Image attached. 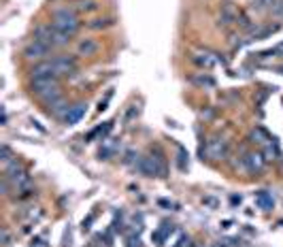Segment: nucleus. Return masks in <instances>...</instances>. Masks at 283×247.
Returning a JSON list of instances; mask_svg holds the SVG:
<instances>
[{"label": "nucleus", "instance_id": "nucleus-24", "mask_svg": "<svg viewBox=\"0 0 283 247\" xmlns=\"http://www.w3.org/2000/svg\"><path fill=\"white\" fill-rule=\"evenodd\" d=\"M98 6H100V4H98L96 0H83V2L79 4V11H86V13H90V11H96Z\"/></svg>", "mask_w": 283, "mask_h": 247}, {"label": "nucleus", "instance_id": "nucleus-17", "mask_svg": "<svg viewBox=\"0 0 283 247\" xmlns=\"http://www.w3.org/2000/svg\"><path fill=\"white\" fill-rule=\"evenodd\" d=\"M251 139H256L253 143H260V145H271V135L262 128V126H256V128L251 130Z\"/></svg>", "mask_w": 283, "mask_h": 247}, {"label": "nucleus", "instance_id": "nucleus-6", "mask_svg": "<svg viewBox=\"0 0 283 247\" xmlns=\"http://www.w3.org/2000/svg\"><path fill=\"white\" fill-rule=\"evenodd\" d=\"M240 166H243L247 173H251V175L262 173V171H264V166H266L264 153H256V151L243 153V158H240Z\"/></svg>", "mask_w": 283, "mask_h": 247}, {"label": "nucleus", "instance_id": "nucleus-1", "mask_svg": "<svg viewBox=\"0 0 283 247\" xmlns=\"http://www.w3.org/2000/svg\"><path fill=\"white\" fill-rule=\"evenodd\" d=\"M30 92L47 107L49 102L58 100V98L62 96L60 77H41V79H30Z\"/></svg>", "mask_w": 283, "mask_h": 247}, {"label": "nucleus", "instance_id": "nucleus-5", "mask_svg": "<svg viewBox=\"0 0 283 247\" xmlns=\"http://www.w3.org/2000/svg\"><path fill=\"white\" fill-rule=\"evenodd\" d=\"M47 55H51V47L41 43V41H30L26 47H24V58L26 60H37V62H43V60H49Z\"/></svg>", "mask_w": 283, "mask_h": 247}, {"label": "nucleus", "instance_id": "nucleus-10", "mask_svg": "<svg viewBox=\"0 0 283 247\" xmlns=\"http://www.w3.org/2000/svg\"><path fill=\"white\" fill-rule=\"evenodd\" d=\"M192 62L198 66V68H213L217 64V53L213 51H196L192 53Z\"/></svg>", "mask_w": 283, "mask_h": 247}, {"label": "nucleus", "instance_id": "nucleus-9", "mask_svg": "<svg viewBox=\"0 0 283 247\" xmlns=\"http://www.w3.org/2000/svg\"><path fill=\"white\" fill-rule=\"evenodd\" d=\"M86 113H88V102H83V100H81V102H75L62 122H64L66 126H75V124H79L81 119L86 117Z\"/></svg>", "mask_w": 283, "mask_h": 247}, {"label": "nucleus", "instance_id": "nucleus-29", "mask_svg": "<svg viewBox=\"0 0 283 247\" xmlns=\"http://www.w3.org/2000/svg\"><path fill=\"white\" fill-rule=\"evenodd\" d=\"M109 98H111V94L107 96V98H104V100H100V102H98V111H104V109H107V104H109Z\"/></svg>", "mask_w": 283, "mask_h": 247}, {"label": "nucleus", "instance_id": "nucleus-12", "mask_svg": "<svg viewBox=\"0 0 283 247\" xmlns=\"http://www.w3.org/2000/svg\"><path fill=\"white\" fill-rule=\"evenodd\" d=\"M47 107H49V113H51L53 117H58V119H64V117H66V113L70 111V104H68V100H66L64 96H60L58 100L49 102Z\"/></svg>", "mask_w": 283, "mask_h": 247}, {"label": "nucleus", "instance_id": "nucleus-8", "mask_svg": "<svg viewBox=\"0 0 283 247\" xmlns=\"http://www.w3.org/2000/svg\"><path fill=\"white\" fill-rule=\"evenodd\" d=\"M41 77H58L55 66H53V60L37 62V64L30 68V79H41Z\"/></svg>", "mask_w": 283, "mask_h": 247}, {"label": "nucleus", "instance_id": "nucleus-7", "mask_svg": "<svg viewBox=\"0 0 283 247\" xmlns=\"http://www.w3.org/2000/svg\"><path fill=\"white\" fill-rule=\"evenodd\" d=\"M207 153L211 160H224L228 156V141L224 137H211L207 141Z\"/></svg>", "mask_w": 283, "mask_h": 247}, {"label": "nucleus", "instance_id": "nucleus-11", "mask_svg": "<svg viewBox=\"0 0 283 247\" xmlns=\"http://www.w3.org/2000/svg\"><path fill=\"white\" fill-rule=\"evenodd\" d=\"M236 6L232 2H224L222 4V11H219V24L222 26H230V24H236V17H238Z\"/></svg>", "mask_w": 283, "mask_h": 247}, {"label": "nucleus", "instance_id": "nucleus-31", "mask_svg": "<svg viewBox=\"0 0 283 247\" xmlns=\"http://www.w3.org/2000/svg\"><path fill=\"white\" fill-rule=\"evenodd\" d=\"M275 55H283V43H279L277 47H275Z\"/></svg>", "mask_w": 283, "mask_h": 247}, {"label": "nucleus", "instance_id": "nucleus-14", "mask_svg": "<svg viewBox=\"0 0 283 247\" xmlns=\"http://www.w3.org/2000/svg\"><path fill=\"white\" fill-rule=\"evenodd\" d=\"M98 49H100V45H98L94 39H81L79 45H77V53L79 55H96Z\"/></svg>", "mask_w": 283, "mask_h": 247}, {"label": "nucleus", "instance_id": "nucleus-30", "mask_svg": "<svg viewBox=\"0 0 283 247\" xmlns=\"http://www.w3.org/2000/svg\"><path fill=\"white\" fill-rule=\"evenodd\" d=\"M92 222H94V213H92V215L88 217V220H83V230H88V228H90V224H92Z\"/></svg>", "mask_w": 283, "mask_h": 247}, {"label": "nucleus", "instance_id": "nucleus-21", "mask_svg": "<svg viewBox=\"0 0 283 247\" xmlns=\"http://www.w3.org/2000/svg\"><path fill=\"white\" fill-rule=\"evenodd\" d=\"M0 160H2V164H9V162L17 160V158H15V153H13V149L9 145H2L0 147Z\"/></svg>", "mask_w": 283, "mask_h": 247}, {"label": "nucleus", "instance_id": "nucleus-32", "mask_svg": "<svg viewBox=\"0 0 283 247\" xmlns=\"http://www.w3.org/2000/svg\"><path fill=\"white\" fill-rule=\"evenodd\" d=\"M230 202H232V204H240V196H232Z\"/></svg>", "mask_w": 283, "mask_h": 247}, {"label": "nucleus", "instance_id": "nucleus-23", "mask_svg": "<svg viewBox=\"0 0 283 247\" xmlns=\"http://www.w3.org/2000/svg\"><path fill=\"white\" fill-rule=\"evenodd\" d=\"M0 245H2V247H11L13 245V237H11V232H9L6 226L0 230Z\"/></svg>", "mask_w": 283, "mask_h": 247}, {"label": "nucleus", "instance_id": "nucleus-27", "mask_svg": "<svg viewBox=\"0 0 283 247\" xmlns=\"http://www.w3.org/2000/svg\"><path fill=\"white\" fill-rule=\"evenodd\" d=\"M30 247H49V243L45 241L43 237H37V239L32 241V245H30Z\"/></svg>", "mask_w": 283, "mask_h": 247}, {"label": "nucleus", "instance_id": "nucleus-2", "mask_svg": "<svg viewBox=\"0 0 283 247\" xmlns=\"http://www.w3.org/2000/svg\"><path fill=\"white\" fill-rule=\"evenodd\" d=\"M34 41H41V43L49 45L51 49H60L70 45L73 37L70 34H64L62 30H58L53 24H41L37 30H34Z\"/></svg>", "mask_w": 283, "mask_h": 247}, {"label": "nucleus", "instance_id": "nucleus-19", "mask_svg": "<svg viewBox=\"0 0 283 247\" xmlns=\"http://www.w3.org/2000/svg\"><path fill=\"white\" fill-rule=\"evenodd\" d=\"M117 153V145H113V143H104L100 147V151H98V158L100 160H111L113 156Z\"/></svg>", "mask_w": 283, "mask_h": 247}, {"label": "nucleus", "instance_id": "nucleus-28", "mask_svg": "<svg viewBox=\"0 0 283 247\" xmlns=\"http://www.w3.org/2000/svg\"><path fill=\"white\" fill-rule=\"evenodd\" d=\"M158 204H160V207H166V209H171V207H177L175 202H171V200H164V198H160V200H158Z\"/></svg>", "mask_w": 283, "mask_h": 247}, {"label": "nucleus", "instance_id": "nucleus-18", "mask_svg": "<svg viewBox=\"0 0 283 247\" xmlns=\"http://www.w3.org/2000/svg\"><path fill=\"white\" fill-rule=\"evenodd\" d=\"M115 22H113V17H96V19H92V22L88 24L90 30H104V28H109L113 26Z\"/></svg>", "mask_w": 283, "mask_h": 247}, {"label": "nucleus", "instance_id": "nucleus-16", "mask_svg": "<svg viewBox=\"0 0 283 247\" xmlns=\"http://www.w3.org/2000/svg\"><path fill=\"white\" fill-rule=\"evenodd\" d=\"M175 228H173V224H162V228H158L151 235V239H153V243L155 245H164V241L168 237H171V232H173Z\"/></svg>", "mask_w": 283, "mask_h": 247}, {"label": "nucleus", "instance_id": "nucleus-3", "mask_svg": "<svg viewBox=\"0 0 283 247\" xmlns=\"http://www.w3.org/2000/svg\"><path fill=\"white\" fill-rule=\"evenodd\" d=\"M51 24L64 34H70V37H75V34L79 32V28H81L77 11L68 9V6H64V9H55L51 13Z\"/></svg>", "mask_w": 283, "mask_h": 247}, {"label": "nucleus", "instance_id": "nucleus-22", "mask_svg": "<svg viewBox=\"0 0 283 247\" xmlns=\"http://www.w3.org/2000/svg\"><path fill=\"white\" fill-rule=\"evenodd\" d=\"M271 15L275 17H283V0H273L271 4H268V9H266Z\"/></svg>", "mask_w": 283, "mask_h": 247}, {"label": "nucleus", "instance_id": "nucleus-25", "mask_svg": "<svg viewBox=\"0 0 283 247\" xmlns=\"http://www.w3.org/2000/svg\"><path fill=\"white\" fill-rule=\"evenodd\" d=\"M188 151L186 149H181V147H179V153H177V162H179V168H181V171H188Z\"/></svg>", "mask_w": 283, "mask_h": 247}, {"label": "nucleus", "instance_id": "nucleus-20", "mask_svg": "<svg viewBox=\"0 0 283 247\" xmlns=\"http://www.w3.org/2000/svg\"><path fill=\"white\" fill-rule=\"evenodd\" d=\"M139 160H141V156L134 149H126V153H124V158H122V162L126 166H132V168H137L139 166Z\"/></svg>", "mask_w": 283, "mask_h": 247}, {"label": "nucleus", "instance_id": "nucleus-26", "mask_svg": "<svg viewBox=\"0 0 283 247\" xmlns=\"http://www.w3.org/2000/svg\"><path fill=\"white\" fill-rule=\"evenodd\" d=\"M137 115H139V107H137V104H132V107H130V111L126 113V119H128V122H130V119H134Z\"/></svg>", "mask_w": 283, "mask_h": 247}, {"label": "nucleus", "instance_id": "nucleus-15", "mask_svg": "<svg viewBox=\"0 0 283 247\" xmlns=\"http://www.w3.org/2000/svg\"><path fill=\"white\" fill-rule=\"evenodd\" d=\"M189 83L192 86H196V88H215V79L211 75H207V73H196V75H192L189 77Z\"/></svg>", "mask_w": 283, "mask_h": 247}, {"label": "nucleus", "instance_id": "nucleus-4", "mask_svg": "<svg viewBox=\"0 0 283 247\" xmlns=\"http://www.w3.org/2000/svg\"><path fill=\"white\" fill-rule=\"evenodd\" d=\"M53 60V66H55V73L58 77H66V75H75L77 70H79V60H77V55H55Z\"/></svg>", "mask_w": 283, "mask_h": 247}, {"label": "nucleus", "instance_id": "nucleus-33", "mask_svg": "<svg viewBox=\"0 0 283 247\" xmlns=\"http://www.w3.org/2000/svg\"><path fill=\"white\" fill-rule=\"evenodd\" d=\"M279 73H281V75H283V66H279Z\"/></svg>", "mask_w": 283, "mask_h": 247}, {"label": "nucleus", "instance_id": "nucleus-13", "mask_svg": "<svg viewBox=\"0 0 283 247\" xmlns=\"http://www.w3.org/2000/svg\"><path fill=\"white\" fill-rule=\"evenodd\" d=\"M256 204H258V209H262V211H273L275 209L273 194L266 192V190H260V192H256Z\"/></svg>", "mask_w": 283, "mask_h": 247}]
</instances>
